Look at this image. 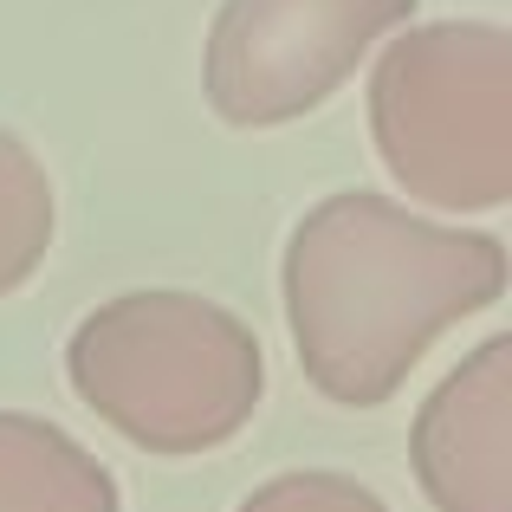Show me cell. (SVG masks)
I'll list each match as a JSON object with an SVG mask.
<instances>
[{
	"label": "cell",
	"instance_id": "6da1fadb",
	"mask_svg": "<svg viewBox=\"0 0 512 512\" xmlns=\"http://www.w3.org/2000/svg\"><path fill=\"white\" fill-rule=\"evenodd\" d=\"M506 240L441 227L370 188L325 195L286 240L279 299L305 383L338 409H383L441 331L506 299Z\"/></svg>",
	"mask_w": 512,
	"mask_h": 512
},
{
	"label": "cell",
	"instance_id": "7a4b0ae2",
	"mask_svg": "<svg viewBox=\"0 0 512 512\" xmlns=\"http://www.w3.org/2000/svg\"><path fill=\"white\" fill-rule=\"evenodd\" d=\"M65 383L156 461L214 454L260 415L266 350L240 312L175 286L117 292L65 338Z\"/></svg>",
	"mask_w": 512,
	"mask_h": 512
},
{
	"label": "cell",
	"instance_id": "3957f363",
	"mask_svg": "<svg viewBox=\"0 0 512 512\" xmlns=\"http://www.w3.org/2000/svg\"><path fill=\"white\" fill-rule=\"evenodd\" d=\"M370 143L409 201L441 214L506 208L512 33L500 20H402L370 72Z\"/></svg>",
	"mask_w": 512,
	"mask_h": 512
},
{
	"label": "cell",
	"instance_id": "277c9868",
	"mask_svg": "<svg viewBox=\"0 0 512 512\" xmlns=\"http://www.w3.org/2000/svg\"><path fill=\"white\" fill-rule=\"evenodd\" d=\"M402 20H415V0H221L201 98L234 130L299 124L338 98Z\"/></svg>",
	"mask_w": 512,
	"mask_h": 512
},
{
	"label": "cell",
	"instance_id": "5b68a950",
	"mask_svg": "<svg viewBox=\"0 0 512 512\" xmlns=\"http://www.w3.org/2000/svg\"><path fill=\"white\" fill-rule=\"evenodd\" d=\"M415 487L435 512H512V338L474 344L415 409Z\"/></svg>",
	"mask_w": 512,
	"mask_h": 512
},
{
	"label": "cell",
	"instance_id": "8992f818",
	"mask_svg": "<svg viewBox=\"0 0 512 512\" xmlns=\"http://www.w3.org/2000/svg\"><path fill=\"white\" fill-rule=\"evenodd\" d=\"M0 512H124V487L59 422L0 409Z\"/></svg>",
	"mask_w": 512,
	"mask_h": 512
},
{
	"label": "cell",
	"instance_id": "52a82bcc",
	"mask_svg": "<svg viewBox=\"0 0 512 512\" xmlns=\"http://www.w3.org/2000/svg\"><path fill=\"white\" fill-rule=\"evenodd\" d=\"M52 227H59V195H52L46 163L26 137L0 124V299H13L46 266Z\"/></svg>",
	"mask_w": 512,
	"mask_h": 512
},
{
	"label": "cell",
	"instance_id": "ba28073f",
	"mask_svg": "<svg viewBox=\"0 0 512 512\" xmlns=\"http://www.w3.org/2000/svg\"><path fill=\"white\" fill-rule=\"evenodd\" d=\"M234 512H389V506H383V493L363 487V480L331 474V467H305V474L260 480Z\"/></svg>",
	"mask_w": 512,
	"mask_h": 512
}]
</instances>
